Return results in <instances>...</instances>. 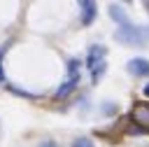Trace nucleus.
<instances>
[{"label":"nucleus","mask_w":149,"mask_h":147,"mask_svg":"<svg viewBox=\"0 0 149 147\" xmlns=\"http://www.w3.org/2000/svg\"><path fill=\"white\" fill-rule=\"evenodd\" d=\"M114 37L119 42H128V44H142L149 40V30L147 28H140V26H133V23H123L116 28Z\"/></svg>","instance_id":"f03ea898"},{"label":"nucleus","mask_w":149,"mask_h":147,"mask_svg":"<svg viewBox=\"0 0 149 147\" xmlns=\"http://www.w3.org/2000/svg\"><path fill=\"white\" fill-rule=\"evenodd\" d=\"M40 147H61V145H58V142H54V140H44Z\"/></svg>","instance_id":"9b49d317"},{"label":"nucleus","mask_w":149,"mask_h":147,"mask_svg":"<svg viewBox=\"0 0 149 147\" xmlns=\"http://www.w3.org/2000/svg\"><path fill=\"white\" fill-rule=\"evenodd\" d=\"M144 96H149V84H147V86H144Z\"/></svg>","instance_id":"f8f14e48"},{"label":"nucleus","mask_w":149,"mask_h":147,"mask_svg":"<svg viewBox=\"0 0 149 147\" xmlns=\"http://www.w3.org/2000/svg\"><path fill=\"white\" fill-rule=\"evenodd\" d=\"M133 119H135L137 124H142L144 128H149V103L137 105V107L133 110Z\"/></svg>","instance_id":"423d86ee"},{"label":"nucleus","mask_w":149,"mask_h":147,"mask_svg":"<svg viewBox=\"0 0 149 147\" xmlns=\"http://www.w3.org/2000/svg\"><path fill=\"white\" fill-rule=\"evenodd\" d=\"M72 147H95V145H93L91 138H77V140L72 142Z\"/></svg>","instance_id":"9d476101"},{"label":"nucleus","mask_w":149,"mask_h":147,"mask_svg":"<svg viewBox=\"0 0 149 147\" xmlns=\"http://www.w3.org/2000/svg\"><path fill=\"white\" fill-rule=\"evenodd\" d=\"M128 72L130 75H140V77L142 75H149V61L147 58H140V56L137 58H130L128 61Z\"/></svg>","instance_id":"20e7f679"},{"label":"nucleus","mask_w":149,"mask_h":147,"mask_svg":"<svg viewBox=\"0 0 149 147\" xmlns=\"http://www.w3.org/2000/svg\"><path fill=\"white\" fill-rule=\"evenodd\" d=\"M7 47H9V42H5V44H0V82H5V70H2V58H5V54H7Z\"/></svg>","instance_id":"1a4fd4ad"},{"label":"nucleus","mask_w":149,"mask_h":147,"mask_svg":"<svg viewBox=\"0 0 149 147\" xmlns=\"http://www.w3.org/2000/svg\"><path fill=\"white\" fill-rule=\"evenodd\" d=\"M79 7H81V23H84V26L93 23L95 12H98V9H95V2H93V0H81Z\"/></svg>","instance_id":"7ed1b4c3"},{"label":"nucleus","mask_w":149,"mask_h":147,"mask_svg":"<svg viewBox=\"0 0 149 147\" xmlns=\"http://www.w3.org/2000/svg\"><path fill=\"white\" fill-rule=\"evenodd\" d=\"M77 75H79V61L70 58L68 61V77H77Z\"/></svg>","instance_id":"6e6552de"},{"label":"nucleus","mask_w":149,"mask_h":147,"mask_svg":"<svg viewBox=\"0 0 149 147\" xmlns=\"http://www.w3.org/2000/svg\"><path fill=\"white\" fill-rule=\"evenodd\" d=\"M77 84H79V75L77 77H68L61 86H58V91H56V98H68L74 89H77Z\"/></svg>","instance_id":"39448f33"},{"label":"nucleus","mask_w":149,"mask_h":147,"mask_svg":"<svg viewBox=\"0 0 149 147\" xmlns=\"http://www.w3.org/2000/svg\"><path fill=\"white\" fill-rule=\"evenodd\" d=\"M105 56H107V49L100 47V44H93V47L88 49V54H86V68L91 70V79H93V82H98L100 75H102L105 68H107Z\"/></svg>","instance_id":"f257e3e1"},{"label":"nucleus","mask_w":149,"mask_h":147,"mask_svg":"<svg viewBox=\"0 0 149 147\" xmlns=\"http://www.w3.org/2000/svg\"><path fill=\"white\" fill-rule=\"evenodd\" d=\"M109 14H112V19H116V21H119V26L128 23V19H126V14L121 12V7H119V5H112V7H109Z\"/></svg>","instance_id":"0eeeda50"}]
</instances>
